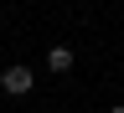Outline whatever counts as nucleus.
I'll use <instances>...</instances> for the list:
<instances>
[{
  "mask_svg": "<svg viewBox=\"0 0 124 113\" xmlns=\"http://www.w3.org/2000/svg\"><path fill=\"white\" fill-rule=\"evenodd\" d=\"M0 87H5L10 98H26V93L36 87V72H31V67H5V72H0Z\"/></svg>",
  "mask_w": 124,
  "mask_h": 113,
  "instance_id": "1",
  "label": "nucleus"
},
{
  "mask_svg": "<svg viewBox=\"0 0 124 113\" xmlns=\"http://www.w3.org/2000/svg\"><path fill=\"white\" fill-rule=\"evenodd\" d=\"M46 67H52L57 77H62V72H72V46H52V52H46Z\"/></svg>",
  "mask_w": 124,
  "mask_h": 113,
  "instance_id": "2",
  "label": "nucleus"
},
{
  "mask_svg": "<svg viewBox=\"0 0 124 113\" xmlns=\"http://www.w3.org/2000/svg\"><path fill=\"white\" fill-rule=\"evenodd\" d=\"M108 113H124V103H114V108H108Z\"/></svg>",
  "mask_w": 124,
  "mask_h": 113,
  "instance_id": "3",
  "label": "nucleus"
}]
</instances>
